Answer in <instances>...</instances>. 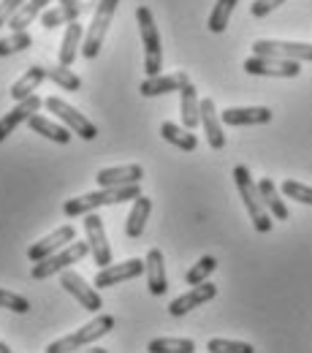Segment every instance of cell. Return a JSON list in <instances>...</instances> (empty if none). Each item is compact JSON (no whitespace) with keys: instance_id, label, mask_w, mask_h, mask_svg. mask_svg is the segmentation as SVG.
Wrapping results in <instances>:
<instances>
[{"instance_id":"cell-5","label":"cell","mask_w":312,"mask_h":353,"mask_svg":"<svg viewBox=\"0 0 312 353\" xmlns=\"http://www.w3.org/2000/svg\"><path fill=\"white\" fill-rule=\"evenodd\" d=\"M123 0H101L95 14H92V22H90L87 33H85V41H82V54L87 60H95L101 54V46L106 41V33H109V25L114 19V11Z\"/></svg>"},{"instance_id":"cell-13","label":"cell","mask_w":312,"mask_h":353,"mask_svg":"<svg viewBox=\"0 0 312 353\" xmlns=\"http://www.w3.org/2000/svg\"><path fill=\"white\" fill-rule=\"evenodd\" d=\"M85 234H87V242H90V253L95 259L98 269L112 264V248H109V239H106V228H103V221L101 215L90 212L85 218Z\"/></svg>"},{"instance_id":"cell-19","label":"cell","mask_w":312,"mask_h":353,"mask_svg":"<svg viewBox=\"0 0 312 353\" xmlns=\"http://www.w3.org/2000/svg\"><path fill=\"white\" fill-rule=\"evenodd\" d=\"M98 188H125V185H138L144 179V169L138 163H125V166H112L101 169L98 174Z\"/></svg>"},{"instance_id":"cell-25","label":"cell","mask_w":312,"mask_h":353,"mask_svg":"<svg viewBox=\"0 0 312 353\" xmlns=\"http://www.w3.org/2000/svg\"><path fill=\"white\" fill-rule=\"evenodd\" d=\"M149 212H152V199H147L144 193L134 199V207L128 212V221H125V234L128 239H138L147 228V221H149Z\"/></svg>"},{"instance_id":"cell-30","label":"cell","mask_w":312,"mask_h":353,"mask_svg":"<svg viewBox=\"0 0 312 353\" xmlns=\"http://www.w3.org/2000/svg\"><path fill=\"white\" fill-rule=\"evenodd\" d=\"M149 353H196V343L187 337H155L147 345Z\"/></svg>"},{"instance_id":"cell-38","label":"cell","mask_w":312,"mask_h":353,"mask_svg":"<svg viewBox=\"0 0 312 353\" xmlns=\"http://www.w3.org/2000/svg\"><path fill=\"white\" fill-rule=\"evenodd\" d=\"M282 3H288V0H256V3L250 6V14H253L256 19H264V17H269L274 8H280Z\"/></svg>"},{"instance_id":"cell-31","label":"cell","mask_w":312,"mask_h":353,"mask_svg":"<svg viewBox=\"0 0 312 353\" xmlns=\"http://www.w3.org/2000/svg\"><path fill=\"white\" fill-rule=\"evenodd\" d=\"M236 3H239V0H218V3H215L212 14H209V22H207V28H209L212 33H223L225 28H228Z\"/></svg>"},{"instance_id":"cell-24","label":"cell","mask_w":312,"mask_h":353,"mask_svg":"<svg viewBox=\"0 0 312 353\" xmlns=\"http://www.w3.org/2000/svg\"><path fill=\"white\" fill-rule=\"evenodd\" d=\"M46 79V68L44 65H30L14 85H11V98L19 103V101H25V98H30V95H36V90L41 88V82Z\"/></svg>"},{"instance_id":"cell-26","label":"cell","mask_w":312,"mask_h":353,"mask_svg":"<svg viewBox=\"0 0 312 353\" xmlns=\"http://www.w3.org/2000/svg\"><path fill=\"white\" fill-rule=\"evenodd\" d=\"M258 193H261V201H264V207H267V212L271 215V218H277V221H288V218H291L285 201L280 199L277 185H274L269 176H264V179L258 182Z\"/></svg>"},{"instance_id":"cell-41","label":"cell","mask_w":312,"mask_h":353,"mask_svg":"<svg viewBox=\"0 0 312 353\" xmlns=\"http://www.w3.org/2000/svg\"><path fill=\"white\" fill-rule=\"evenodd\" d=\"M85 353H109L106 348H92V351H85Z\"/></svg>"},{"instance_id":"cell-4","label":"cell","mask_w":312,"mask_h":353,"mask_svg":"<svg viewBox=\"0 0 312 353\" xmlns=\"http://www.w3.org/2000/svg\"><path fill=\"white\" fill-rule=\"evenodd\" d=\"M114 323H117L114 315H98V318H92L90 323H85L82 329H76V332H71V334H65V337L49 343V345H46V353H79L85 345L101 340L103 334H109V332L114 329Z\"/></svg>"},{"instance_id":"cell-29","label":"cell","mask_w":312,"mask_h":353,"mask_svg":"<svg viewBox=\"0 0 312 353\" xmlns=\"http://www.w3.org/2000/svg\"><path fill=\"white\" fill-rule=\"evenodd\" d=\"M160 136L169 141V144H174L177 150H185V152H193L196 147H198V139H196V133H190L185 125H174V123H163L160 125Z\"/></svg>"},{"instance_id":"cell-1","label":"cell","mask_w":312,"mask_h":353,"mask_svg":"<svg viewBox=\"0 0 312 353\" xmlns=\"http://www.w3.org/2000/svg\"><path fill=\"white\" fill-rule=\"evenodd\" d=\"M141 196L138 185H125V188H98L95 193H85L76 199H68L63 204V212L68 218H79V215H90L101 207H112V204H123V201H134Z\"/></svg>"},{"instance_id":"cell-16","label":"cell","mask_w":312,"mask_h":353,"mask_svg":"<svg viewBox=\"0 0 312 353\" xmlns=\"http://www.w3.org/2000/svg\"><path fill=\"white\" fill-rule=\"evenodd\" d=\"M223 125L231 128H242V125H267L271 123V109L267 106H233L220 112Z\"/></svg>"},{"instance_id":"cell-35","label":"cell","mask_w":312,"mask_h":353,"mask_svg":"<svg viewBox=\"0 0 312 353\" xmlns=\"http://www.w3.org/2000/svg\"><path fill=\"white\" fill-rule=\"evenodd\" d=\"M207 351L209 353H256V348L250 343H239V340H223V337H215L207 343Z\"/></svg>"},{"instance_id":"cell-7","label":"cell","mask_w":312,"mask_h":353,"mask_svg":"<svg viewBox=\"0 0 312 353\" xmlns=\"http://www.w3.org/2000/svg\"><path fill=\"white\" fill-rule=\"evenodd\" d=\"M242 68L250 77H274V79H296L302 74V63L282 57H264V54H250L242 63Z\"/></svg>"},{"instance_id":"cell-3","label":"cell","mask_w":312,"mask_h":353,"mask_svg":"<svg viewBox=\"0 0 312 353\" xmlns=\"http://www.w3.org/2000/svg\"><path fill=\"white\" fill-rule=\"evenodd\" d=\"M136 22H138L141 44H144V74L158 77V74H163V46H160V33H158L155 17L147 6H138L136 8Z\"/></svg>"},{"instance_id":"cell-27","label":"cell","mask_w":312,"mask_h":353,"mask_svg":"<svg viewBox=\"0 0 312 353\" xmlns=\"http://www.w3.org/2000/svg\"><path fill=\"white\" fill-rule=\"evenodd\" d=\"M28 125H30V131L33 133H41L44 139L54 141V144H68V141H71V136H74L65 125H60V123L49 120V117H44V114H33V117L28 120Z\"/></svg>"},{"instance_id":"cell-11","label":"cell","mask_w":312,"mask_h":353,"mask_svg":"<svg viewBox=\"0 0 312 353\" xmlns=\"http://www.w3.org/2000/svg\"><path fill=\"white\" fill-rule=\"evenodd\" d=\"M141 274H144V261H141V259H128V261H123V264H109V266H103V269H98L92 285L101 291V288L120 285V283H125V280H136V277H141Z\"/></svg>"},{"instance_id":"cell-14","label":"cell","mask_w":312,"mask_h":353,"mask_svg":"<svg viewBox=\"0 0 312 353\" xmlns=\"http://www.w3.org/2000/svg\"><path fill=\"white\" fill-rule=\"evenodd\" d=\"M215 296H218V285H212L209 280H207V283H201V285H193L187 294L177 296V299L169 305V315L182 318V315H187L190 310H196V307H201V305H207V302H212Z\"/></svg>"},{"instance_id":"cell-37","label":"cell","mask_w":312,"mask_h":353,"mask_svg":"<svg viewBox=\"0 0 312 353\" xmlns=\"http://www.w3.org/2000/svg\"><path fill=\"white\" fill-rule=\"evenodd\" d=\"M0 307H6V310H11V312H19V315H25V312H30V302H28L25 296L14 294V291H3V288H0Z\"/></svg>"},{"instance_id":"cell-6","label":"cell","mask_w":312,"mask_h":353,"mask_svg":"<svg viewBox=\"0 0 312 353\" xmlns=\"http://www.w3.org/2000/svg\"><path fill=\"white\" fill-rule=\"evenodd\" d=\"M90 253V242H71V245H65L63 250H57V253H52L49 259L44 261H36L33 264V280H46V277H54V274H63L65 269H71V264H79L85 256Z\"/></svg>"},{"instance_id":"cell-12","label":"cell","mask_w":312,"mask_h":353,"mask_svg":"<svg viewBox=\"0 0 312 353\" xmlns=\"http://www.w3.org/2000/svg\"><path fill=\"white\" fill-rule=\"evenodd\" d=\"M74 239H76V228H74V225H60L57 231L46 234L44 239H39V242H33V245L28 248V259H30L33 264H36V261H44L52 253H57V250H63L65 245H71Z\"/></svg>"},{"instance_id":"cell-32","label":"cell","mask_w":312,"mask_h":353,"mask_svg":"<svg viewBox=\"0 0 312 353\" xmlns=\"http://www.w3.org/2000/svg\"><path fill=\"white\" fill-rule=\"evenodd\" d=\"M46 79H52L54 85L60 90H68V92H76V90L82 88V79L71 71V68H65V65H54V68H46Z\"/></svg>"},{"instance_id":"cell-10","label":"cell","mask_w":312,"mask_h":353,"mask_svg":"<svg viewBox=\"0 0 312 353\" xmlns=\"http://www.w3.org/2000/svg\"><path fill=\"white\" fill-rule=\"evenodd\" d=\"M253 54H264V57H282V60H296V63H312V44L258 39V41L253 44Z\"/></svg>"},{"instance_id":"cell-33","label":"cell","mask_w":312,"mask_h":353,"mask_svg":"<svg viewBox=\"0 0 312 353\" xmlns=\"http://www.w3.org/2000/svg\"><path fill=\"white\" fill-rule=\"evenodd\" d=\"M215 269H218V261H215L212 256H204V259H198L196 264L187 269L185 283H187V285H201V283L209 280V274H212Z\"/></svg>"},{"instance_id":"cell-8","label":"cell","mask_w":312,"mask_h":353,"mask_svg":"<svg viewBox=\"0 0 312 353\" xmlns=\"http://www.w3.org/2000/svg\"><path fill=\"white\" fill-rule=\"evenodd\" d=\"M44 106L49 112H54V117L68 128L71 133H76V136H82L85 141H92L95 136H98V128H95V123H90L87 117L82 114V112H76L71 103H65V101H60V98H46Z\"/></svg>"},{"instance_id":"cell-21","label":"cell","mask_w":312,"mask_h":353,"mask_svg":"<svg viewBox=\"0 0 312 353\" xmlns=\"http://www.w3.org/2000/svg\"><path fill=\"white\" fill-rule=\"evenodd\" d=\"M201 128L207 133V144L212 150H223L225 147V133H223V120L218 114V106L212 98L201 101Z\"/></svg>"},{"instance_id":"cell-23","label":"cell","mask_w":312,"mask_h":353,"mask_svg":"<svg viewBox=\"0 0 312 353\" xmlns=\"http://www.w3.org/2000/svg\"><path fill=\"white\" fill-rule=\"evenodd\" d=\"M179 114H182V125L187 131L201 125V101H198V90L193 88V82L179 90Z\"/></svg>"},{"instance_id":"cell-28","label":"cell","mask_w":312,"mask_h":353,"mask_svg":"<svg viewBox=\"0 0 312 353\" xmlns=\"http://www.w3.org/2000/svg\"><path fill=\"white\" fill-rule=\"evenodd\" d=\"M52 0H25V6L8 19V28H11V33H17V30H28V25H33L36 22V17H41L46 11V6H49Z\"/></svg>"},{"instance_id":"cell-22","label":"cell","mask_w":312,"mask_h":353,"mask_svg":"<svg viewBox=\"0 0 312 353\" xmlns=\"http://www.w3.org/2000/svg\"><path fill=\"white\" fill-rule=\"evenodd\" d=\"M82 41H85V30H82L79 19H76V22H68V25H65V33H63V41H60V52H57L60 65L71 68V65L76 63V57H79V52H82Z\"/></svg>"},{"instance_id":"cell-39","label":"cell","mask_w":312,"mask_h":353,"mask_svg":"<svg viewBox=\"0 0 312 353\" xmlns=\"http://www.w3.org/2000/svg\"><path fill=\"white\" fill-rule=\"evenodd\" d=\"M25 6V0H0V28L8 25V19Z\"/></svg>"},{"instance_id":"cell-9","label":"cell","mask_w":312,"mask_h":353,"mask_svg":"<svg viewBox=\"0 0 312 353\" xmlns=\"http://www.w3.org/2000/svg\"><path fill=\"white\" fill-rule=\"evenodd\" d=\"M60 285L79 302V307H85L87 312H101L103 307V299H101V294H98V288L95 285H87V280L79 274V272H74V269H65L63 274H60Z\"/></svg>"},{"instance_id":"cell-2","label":"cell","mask_w":312,"mask_h":353,"mask_svg":"<svg viewBox=\"0 0 312 353\" xmlns=\"http://www.w3.org/2000/svg\"><path fill=\"white\" fill-rule=\"evenodd\" d=\"M233 182H236V190H239V196H242V201H245V210H247V215H250V221H253V228H256L258 234H269V231H271V215H269L264 201H261L258 182L253 179L250 169H247V166H236V169H233Z\"/></svg>"},{"instance_id":"cell-20","label":"cell","mask_w":312,"mask_h":353,"mask_svg":"<svg viewBox=\"0 0 312 353\" xmlns=\"http://www.w3.org/2000/svg\"><path fill=\"white\" fill-rule=\"evenodd\" d=\"M185 85H190V79H187V74H185V71L169 74V77L158 74V77H147V79L138 85V92H141L144 98H155V95H169V92H179V90L185 88Z\"/></svg>"},{"instance_id":"cell-15","label":"cell","mask_w":312,"mask_h":353,"mask_svg":"<svg viewBox=\"0 0 312 353\" xmlns=\"http://www.w3.org/2000/svg\"><path fill=\"white\" fill-rule=\"evenodd\" d=\"M41 106H44V101H41L39 95H30V98L19 101V103H17V106H14V109H11L6 117H0V144H3V141H6L11 133L17 131L22 123H28V120H30V117H33V114L41 109Z\"/></svg>"},{"instance_id":"cell-34","label":"cell","mask_w":312,"mask_h":353,"mask_svg":"<svg viewBox=\"0 0 312 353\" xmlns=\"http://www.w3.org/2000/svg\"><path fill=\"white\" fill-rule=\"evenodd\" d=\"M28 46H33V36L28 30H17L8 39H0V57H8L14 52H25Z\"/></svg>"},{"instance_id":"cell-36","label":"cell","mask_w":312,"mask_h":353,"mask_svg":"<svg viewBox=\"0 0 312 353\" xmlns=\"http://www.w3.org/2000/svg\"><path fill=\"white\" fill-rule=\"evenodd\" d=\"M282 193H285L288 199L299 201V204H310L312 207V188L310 185H302V182H296V179H285V182H282Z\"/></svg>"},{"instance_id":"cell-18","label":"cell","mask_w":312,"mask_h":353,"mask_svg":"<svg viewBox=\"0 0 312 353\" xmlns=\"http://www.w3.org/2000/svg\"><path fill=\"white\" fill-rule=\"evenodd\" d=\"M144 277H147V288L152 296H163L169 291V277H166V259L158 248H152L144 259Z\"/></svg>"},{"instance_id":"cell-40","label":"cell","mask_w":312,"mask_h":353,"mask_svg":"<svg viewBox=\"0 0 312 353\" xmlns=\"http://www.w3.org/2000/svg\"><path fill=\"white\" fill-rule=\"evenodd\" d=\"M0 353H14V351H11V348H8L6 343H0Z\"/></svg>"},{"instance_id":"cell-17","label":"cell","mask_w":312,"mask_h":353,"mask_svg":"<svg viewBox=\"0 0 312 353\" xmlns=\"http://www.w3.org/2000/svg\"><path fill=\"white\" fill-rule=\"evenodd\" d=\"M85 8H87L85 0H57L54 8H46L41 14V25L46 30H57V28H63L68 22H76Z\"/></svg>"}]
</instances>
